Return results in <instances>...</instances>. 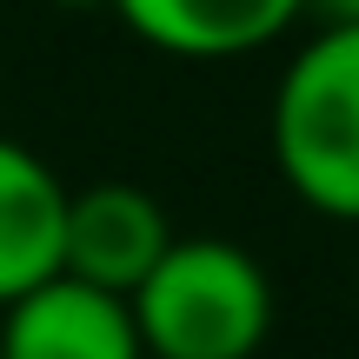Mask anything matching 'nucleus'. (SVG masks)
Masks as SVG:
<instances>
[{"label": "nucleus", "instance_id": "nucleus-1", "mask_svg": "<svg viewBox=\"0 0 359 359\" xmlns=\"http://www.w3.org/2000/svg\"><path fill=\"white\" fill-rule=\"evenodd\" d=\"M147 359H253L273 333V280L233 240H173L133 293Z\"/></svg>", "mask_w": 359, "mask_h": 359}, {"label": "nucleus", "instance_id": "nucleus-2", "mask_svg": "<svg viewBox=\"0 0 359 359\" xmlns=\"http://www.w3.org/2000/svg\"><path fill=\"white\" fill-rule=\"evenodd\" d=\"M273 167L313 213L359 226V20H326L280 74Z\"/></svg>", "mask_w": 359, "mask_h": 359}, {"label": "nucleus", "instance_id": "nucleus-3", "mask_svg": "<svg viewBox=\"0 0 359 359\" xmlns=\"http://www.w3.org/2000/svg\"><path fill=\"white\" fill-rule=\"evenodd\" d=\"M180 233L167 226V206L154 193L127 187V180H100V187L67 193V233H60V273L100 286V293L133 299L147 273L167 259Z\"/></svg>", "mask_w": 359, "mask_h": 359}, {"label": "nucleus", "instance_id": "nucleus-4", "mask_svg": "<svg viewBox=\"0 0 359 359\" xmlns=\"http://www.w3.org/2000/svg\"><path fill=\"white\" fill-rule=\"evenodd\" d=\"M0 359H147L133 299L53 273L47 286L0 306Z\"/></svg>", "mask_w": 359, "mask_h": 359}, {"label": "nucleus", "instance_id": "nucleus-5", "mask_svg": "<svg viewBox=\"0 0 359 359\" xmlns=\"http://www.w3.org/2000/svg\"><path fill=\"white\" fill-rule=\"evenodd\" d=\"M67 187L34 147L0 133V306L60 273Z\"/></svg>", "mask_w": 359, "mask_h": 359}, {"label": "nucleus", "instance_id": "nucleus-6", "mask_svg": "<svg viewBox=\"0 0 359 359\" xmlns=\"http://www.w3.org/2000/svg\"><path fill=\"white\" fill-rule=\"evenodd\" d=\"M114 13L160 53H187V60H233L306 13V0H114Z\"/></svg>", "mask_w": 359, "mask_h": 359}, {"label": "nucleus", "instance_id": "nucleus-7", "mask_svg": "<svg viewBox=\"0 0 359 359\" xmlns=\"http://www.w3.org/2000/svg\"><path fill=\"white\" fill-rule=\"evenodd\" d=\"M306 7H320L326 20H359V0H306Z\"/></svg>", "mask_w": 359, "mask_h": 359}, {"label": "nucleus", "instance_id": "nucleus-8", "mask_svg": "<svg viewBox=\"0 0 359 359\" xmlns=\"http://www.w3.org/2000/svg\"><path fill=\"white\" fill-rule=\"evenodd\" d=\"M60 7H114V0H60Z\"/></svg>", "mask_w": 359, "mask_h": 359}]
</instances>
